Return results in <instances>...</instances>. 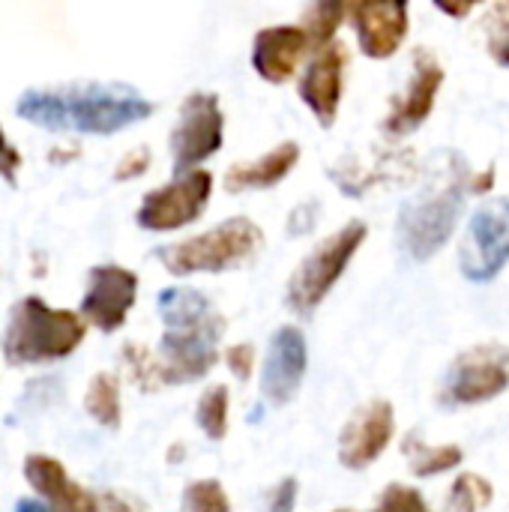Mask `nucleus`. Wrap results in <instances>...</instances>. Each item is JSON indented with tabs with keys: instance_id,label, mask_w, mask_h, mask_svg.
Wrapping results in <instances>:
<instances>
[{
	"instance_id": "obj_20",
	"label": "nucleus",
	"mask_w": 509,
	"mask_h": 512,
	"mask_svg": "<svg viewBox=\"0 0 509 512\" xmlns=\"http://www.w3.org/2000/svg\"><path fill=\"white\" fill-rule=\"evenodd\" d=\"M159 315L168 330L174 327H192L201 324L213 315V306L204 294L189 291V288H171L159 294Z\"/></svg>"
},
{
	"instance_id": "obj_28",
	"label": "nucleus",
	"mask_w": 509,
	"mask_h": 512,
	"mask_svg": "<svg viewBox=\"0 0 509 512\" xmlns=\"http://www.w3.org/2000/svg\"><path fill=\"white\" fill-rule=\"evenodd\" d=\"M372 512H432V510H429L426 498H423L417 489L402 486V483H393V486H387V489H384V495H381L378 507H375Z\"/></svg>"
},
{
	"instance_id": "obj_7",
	"label": "nucleus",
	"mask_w": 509,
	"mask_h": 512,
	"mask_svg": "<svg viewBox=\"0 0 509 512\" xmlns=\"http://www.w3.org/2000/svg\"><path fill=\"white\" fill-rule=\"evenodd\" d=\"M225 144V114L222 102L210 90H195L180 102L177 123L171 129L168 147L174 159V174H186L213 159Z\"/></svg>"
},
{
	"instance_id": "obj_8",
	"label": "nucleus",
	"mask_w": 509,
	"mask_h": 512,
	"mask_svg": "<svg viewBox=\"0 0 509 512\" xmlns=\"http://www.w3.org/2000/svg\"><path fill=\"white\" fill-rule=\"evenodd\" d=\"M213 195V174L207 168H195L186 174H177L171 183L156 186L141 198V207L135 213L138 228L144 231H177L201 219Z\"/></svg>"
},
{
	"instance_id": "obj_27",
	"label": "nucleus",
	"mask_w": 509,
	"mask_h": 512,
	"mask_svg": "<svg viewBox=\"0 0 509 512\" xmlns=\"http://www.w3.org/2000/svg\"><path fill=\"white\" fill-rule=\"evenodd\" d=\"M183 512H231V501L219 480H195L183 492Z\"/></svg>"
},
{
	"instance_id": "obj_24",
	"label": "nucleus",
	"mask_w": 509,
	"mask_h": 512,
	"mask_svg": "<svg viewBox=\"0 0 509 512\" xmlns=\"http://www.w3.org/2000/svg\"><path fill=\"white\" fill-rule=\"evenodd\" d=\"M228 411H231V396L225 384H213L201 393L195 420L210 441H222L228 435Z\"/></svg>"
},
{
	"instance_id": "obj_10",
	"label": "nucleus",
	"mask_w": 509,
	"mask_h": 512,
	"mask_svg": "<svg viewBox=\"0 0 509 512\" xmlns=\"http://www.w3.org/2000/svg\"><path fill=\"white\" fill-rule=\"evenodd\" d=\"M509 261V198L486 201L474 210L462 249L459 267L471 282H492Z\"/></svg>"
},
{
	"instance_id": "obj_31",
	"label": "nucleus",
	"mask_w": 509,
	"mask_h": 512,
	"mask_svg": "<svg viewBox=\"0 0 509 512\" xmlns=\"http://www.w3.org/2000/svg\"><path fill=\"white\" fill-rule=\"evenodd\" d=\"M21 165H24V159H21V153H18V147L6 138V132H3V126H0V177L9 183V186H15V180H18V171H21Z\"/></svg>"
},
{
	"instance_id": "obj_4",
	"label": "nucleus",
	"mask_w": 509,
	"mask_h": 512,
	"mask_svg": "<svg viewBox=\"0 0 509 512\" xmlns=\"http://www.w3.org/2000/svg\"><path fill=\"white\" fill-rule=\"evenodd\" d=\"M366 237H369V228L354 219L336 234H330L327 240H321L294 270L288 282V306L297 315H312L336 288V282L342 279V273L348 270V264L366 243Z\"/></svg>"
},
{
	"instance_id": "obj_22",
	"label": "nucleus",
	"mask_w": 509,
	"mask_h": 512,
	"mask_svg": "<svg viewBox=\"0 0 509 512\" xmlns=\"http://www.w3.org/2000/svg\"><path fill=\"white\" fill-rule=\"evenodd\" d=\"M84 408L90 414V420H96L105 429H117L120 417H123V405H120V381L111 372H99L93 375L87 396H84Z\"/></svg>"
},
{
	"instance_id": "obj_21",
	"label": "nucleus",
	"mask_w": 509,
	"mask_h": 512,
	"mask_svg": "<svg viewBox=\"0 0 509 512\" xmlns=\"http://www.w3.org/2000/svg\"><path fill=\"white\" fill-rule=\"evenodd\" d=\"M405 459L417 477H438L444 471L459 468L465 453L456 444H426L420 438H408L405 441Z\"/></svg>"
},
{
	"instance_id": "obj_9",
	"label": "nucleus",
	"mask_w": 509,
	"mask_h": 512,
	"mask_svg": "<svg viewBox=\"0 0 509 512\" xmlns=\"http://www.w3.org/2000/svg\"><path fill=\"white\" fill-rule=\"evenodd\" d=\"M509 387V348L489 342L453 360L441 387V405H483Z\"/></svg>"
},
{
	"instance_id": "obj_25",
	"label": "nucleus",
	"mask_w": 509,
	"mask_h": 512,
	"mask_svg": "<svg viewBox=\"0 0 509 512\" xmlns=\"http://www.w3.org/2000/svg\"><path fill=\"white\" fill-rule=\"evenodd\" d=\"M495 498V489L480 474H462L450 489V510L453 512H480L486 510Z\"/></svg>"
},
{
	"instance_id": "obj_23",
	"label": "nucleus",
	"mask_w": 509,
	"mask_h": 512,
	"mask_svg": "<svg viewBox=\"0 0 509 512\" xmlns=\"http://www.w3.org/2000/svg\"><path fill=\"white\" fill-rule=\"evenodd\" d=\"M348 15V0H309L303 12V30L312 42V48H321L336 39L342 21Z\"/></svg>"
},
{
	"instance_id": "obj_29",
	"label": "nucleus",
	"mask_w": 509,
	"mask_h": 512,
	"mask_svg": "<svg viewBox=\"0 0 509 512\" xmlns=\"http://www.w3.org/2000/svg\"><path fill=\"white\" fill-rule=\"evenodd\" d=\"M150 162H153L150 150H147V147H135V150H129V153L117 162V168H114V180H138V177H144V174H147Z\"/></svg>"
},
{
	"instance_id": "obj_34",
	"label": "nucleus",
	"mask_w": 509,
	"mask_h": 512,
	"mask_svg": "<svg viewBox=\"0 0 509 512\" xmlns=\"http://www.w3.org/2000/svg\"><path fill=\"white\" fill-rule=\"evenodd\" d=\"M441 12H447L450 18H465V15H471V9L474 6H480L483 0H432Z\"/></svg>"
},
{
	"instance_id": "obj_32",
	"label": "nucleus",
	"mask_w": 509,
	"mask_h": 512,
	"mask_svg": "<svg viewBox=\"0 0 509 512\" xmlns=\"http://www.w3.org/2000/svg\"><path fill=\"white\" fill-rule=\"evenodd\" d=\"M267 507H270V512H294V507H297V480H294V477H285V480L270 492Z\"/></svg>"
},
{
	"instance_id": "obj_12",
	"label": "nucleus",
	"mask_w": 509,
	"mask_h": 512,
	"mask_svg": "<svg viewBox=\"0 0 509 512\" xmlns=\"http://www.w3.org/2000/svg\"><path fill=\"white\" fill-rule=\"evenodd\" d=\"M345 72H348V48H345V42L333 39V42L315 48V54L309 57V63L300 75L297 93L324 129H330L339 117Z\"/></svg>"
},
{
	"instance_id": "obj_19",
	"label": "nucleus",
	"mask_w": 509,
	"mask_h": 512,
	"mask_svg": "<svg viewBox=\"0 0 509 512\" xmlns=\"http://www.w3.org/2000/svg\"><path fill=\"white\" fill-rule=\"evenodd\" d=\"M300 162V144L297 141H282L273 150H267L264 156L252 159V162H234L222 183L231 195L237 192H258V189H273L279 186Z\"/></svg>"
},
{
	"instance_id": "obj_17",
	"label": "nucleus",
	"mask_w": 509,
	"mask_h": 512,
	"mask_svg": "<svg viewBox=\"0 0 509 512\" xmlns=\"http://www.w3.org/2000/svg\"><path fill=\"white\" fill-rule=\"evenodd\" d=\"M309 366V348L300 327H279L270 339L264 375H261V393L273 405H285L297 396Z\"/></svg>"
},
{
	"instance_id": "obj_14",
	"label": "nucleus",
	"mask_w": 509,
	"mask_h": 512,
	"mask_svg": "<svg viewBox=\"0 0 509 512\" xmlns=\"http://www.w3.org/2000/svg\"><path fill=\"white\" fill-rule=\"evenodd\" d=\"M441 84H444V69H441L438 57L426 48H417L411 81H408L405 93L393 99V105L384 117V132L399 138V135L420 129L435 108Z\"/></svg>"
},
{
	"instance_id": "obj_6",
	"label": "nucleus",
	"mask_w": 509,
	"mask_h": 512,
	"mask_svg": "<svg viewBox=\"0 0 509 512\" xmlns=\"http://www.w3.org/2000/svg\"><path fill=\"white\" fill-rule=\"evenodd\" d=\"M225 333V321L213 312L207 321L192 327H174L162 336L159 354L153 357L156 387L162 384H189L210 375L219 363V336Z\"/></svg>"
},
{
	"instance_id": "obj_13",
	"label": "nucleus",
	"mask_w": 509,
	"mask_h": 512,
	"mask_svg": "<svg viewBox=\"0 0 509 512\" xmlns=\"http://www.w3.org/2000/svg\"><path fill=\"white\" fill-rule=\"evenodd\" d=\"M357 45L372 60L393 57L408 36V0H348L345 15Z\"/></svg>"
},
{
	"instance_id": "obj_3",
	"label": "nucleus",
	"mask_w": 509,
	"mask_h": 512,
	"mask_svg": "<svg viewBox=\"0 0 509 512\" xmlns=\"http://www.w3.org/2000/svg\"><path fill=\"white\" fill-rule=\"evenodd\" d=\"M264 246V231L246 219H228L204 234H195L189 240H180L174 246H162L156 258L162 267L174 276H192V273H228L252 261Z\"/></svg>"
},
{
	"instance_id": "obj_5",
	"label": "nucleus",
	"mask_w": 509,
	"mask_h": 512,
	"mask_svg": "<svg viewBox=\"0 0 509 512\" xmlns=\"http://www.w3.org/2000/svg\"><path fill=\"white\" fill-rule=\"evenodd\" d=\"M468 177L450 180L438 192H429L402 207L396 231H399L402 249L414 261H429L450 240V234L459 222V213H462V195L468 189Z\"/></svg>"
},
{
	"instance_id": "obj_30",
	"label": "nucleus",
	"mask_w": 509,
	"mask_h": 512,
	"mask_svg": "<svg viewBox=\"0 0 509 512\" xmlns=\"http://www.w3.org/2000/svg\"><path fill=\"white\" fill-rule=\"evenodd\" d=\"M225 366L231 369V375L237 381H249L252 378V369H255V348L249 342L243 345H231L225 351Z\"/></svg>"
},
{
	"instance_id": "obj_33",
	"label": "nucleus",
	"mask_w": 509,
	"mask_h": 512,
	"mask_svg": "<svg viewBox=\"0 0 509 512\" xmlns=\"http://www.w3.org/2000/svg\"><path fill=\"white\" fill-rule=\"evenodd\" d=\"M96 512H147L141 501L120 495V492H102L96 498Z\"/></svg>"
},
{
	"instance_id": "obj_35",
	"label": "nucleus",
	"mask_w": 509,
	"mask_h": 512,
	"mask_svg": "<svg viewBox=\"0 0 509 512\" xmlns=\"http://www.w3.org/2000/svg\"><path fill=\"white\" fill-rule=\"evenodd\" d=\"M495 177H498L495 168H486L483 174H471V177H468V189H471L474 195H486V192L495 186Z\"/></svg>"
},
{
	"instance_id": "obj_16",
	"label": "nucleus",
	"mask_w": 509,
	"mask_h": 512,
	"mask_svg": "<svg viewBox=\"0 0 509 512\" xmlns=\"http://www.w3.org/2000/svg\"><path fill=\"white\" fill-rule=\"evenodd\" d=\"M309 51L312 42L300 24H270L252 39V69L267 84H288Z\"/></svg>"
},
{
	"instance_id": "obj_15",
	"label": "nucleus",
	"mask_w": 509,
	"mask_h": 512,
	"mask_svg": "<svg viewBox=\"0 0 509 512\" xmlns=\"http://www.w3.org/2000/svg\"><path fill=\"white\" fill-rule=\"evenodd\" d=\"M396 435V414L387 399H375L360 408L339 435V462L351 471L369 468L384 456Z\"/></svg>"
},
{
	"instance_id": "obj_1",
	"label": "nucleus",
	"mask_w": 509,
	"mask_h": 512,
	"mask_svg": "<svg viewBox=\"0 0 509 512\" xmlns=\"http://www.w3.org/2000/svg\"><path fill=\"white\" fill-rule=\"evenodd\" d=\"M15 111L48 132L117 135L147 120L153 102L123 84H60L21 93Z\"/></svg>"
},
{
	"instance_id": "obj_37",
	"label": "nucleus",
	"mask_w": 509,
	"mask_h": 512,
	"mask_svg": "<svg viewBox=\"0 0 509 512\" xmlns=\"http://www.w3.org/2000/svg\"><path fill=\"white\" fill-rule=\"evenodd\" d=\"M336 512H351V510H336Z\"/></svg>"
},
{
	"instance_id": "obj_18",
	"label": "nucleus",
	"mask_w": 509,
	"mask_h": 512,
	"mask_svg": "<svg viewBox=\"0 0 509 512\" xmlns=\"http://www.w3.org/2000/svg\"><path fill=\"white\" fill-rule=\"evenodd\" d=\"M24 480L30 483V489H36L48 512H96V495L78 486L66 474L63 462H57L54 456H42V453L27 456Z\"/></svg>"
},
{
	"instance_id": "obj_11",
	"label": "nucleus",
	"mask_w": 509,
	"mask_h": 512,
	"mask_svg": "<svg viewBox=\"0 0 509 512\" xmlns=\"http://www.w3.org/2000/svg\"><path fill=\"white\" fill-rule=\"evenodd\" d=\"M138 300V276L120 264L93 267L81 300V321L102 333H114L126 324Z\"/></svg>"
},
{
	"instance_id": "obj_36",
	"label": "nucleus",
	"mask_w": 509,
	"mask_h": 512,
	"mask_svg": "<svg viewBox=\"0 0 509 512\" xmlns=\"http://www.w3.org/2000/svg\"><path fill=\"white\" fill-rule=\"evenodd\" d=\"M15 512H48V507H45V504H39V501H18Z\"/></svg>"
},
{
	"instance_id": "obj_26",
	"label": "nucleus",
	"mask_w": 509,
	"mask_h": 512,
	"mask_svg": "<svg viewBox=\"0 0 509 512\" xmlns=\"http://www.w3.org/2000/svg\"><path fill=\"white\" fill-rule=\"evenodd\" d=\"M486 30V48L495 57V63L509 66V0H495V6L483 18Z\"/></svg>"
},
{
	"instance_id": "obj_2",
	"label": "nucleus",
	"mask_w": 509,
	"mask_h": 512,
	"mask_svg": "<svg viewBox=\"0 0 509 512\" xmlns=\"http://www.w3.org/2000/svg\"><path fill=\"white\" fill-rule=\"evenodd\" d=\"M87 324L72 309H54L42 297H24L12 306L3 333V357L9 366L54 363L81 348Z\"/></svg>"
}]
</instances>
